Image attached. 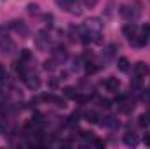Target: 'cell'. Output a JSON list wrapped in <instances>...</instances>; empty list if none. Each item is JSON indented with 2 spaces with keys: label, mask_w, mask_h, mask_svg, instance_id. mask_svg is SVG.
Wrapping results in <instances>:
<instances>
[{
  "label": "cell",
  "mask_w": 150,
  "mask_h": 149,
  "mask_svg": "<svg viewBox=\"0 0 150 149\" xmlns=\"http://www.w3.org/2000/svg\"><path fill=\"white\" fill-rule=\"evenodd\" d=\"M49 84H51L52 88H56V86H58V81H56V79H51V81H49Z\"/></svg>",
  "instance_id": "28"
},
{
  "label": "cell",
  "mask_w": 150,
  "mask_h": 149,
  "mask_svg": "<svg viewBox=\"0 0 150 149\" xmlns=\"http://www.w3.org/2000/svg\"><path fill=\"white\" fill-rule=\"evenodd\" d=\"M30 58H32V53H30L28 49H21V53H19V62H21V63H26Z\"/></svg>",
  "instance_id": "19"
},
{
  "label": "cell",
  "mask_w": 150,
  "mask_h": 149,
  "mask_svg": "<svg viewBox=\"0 0 150 149\" xmlns=\"http://www.w3.org/2000/svg\"><path fill=\"white\" fill-rule=\"evenodd\" d=\"M9 28H11V30H14L16 34L23 35V37H26V35H28V27H26L21 19H12V21L9 23Z\"/></svg>",
  "instance_id": "7"
},
{
  "label": "cell",
  "mask_w": 150,
  "mask_h": 149,
  "mask_svg": "<svg viewBox=\"0 0 150 149\" xmlns=\"http://www.w3.org/2000/svg\"><path fill=\"white\" fill-rule=\"evenodd\" d=\"M82 28L84 30H87L89 34H93L94 37L101 32V28H103V21L100 19V18H89V19H86V23L82 25Z\"/></svg>",
  "instance_id": "4"
},
{
  "label": "cell",
  "mask_w": 150,
  "mask_h": 149,
  "mask_svg": "<svg viewBox=\"0 0 150 149\" xmlns=\"http://www.w3.org/2000/svg\"><path fill=\"white\" fill-rule=\"evenodd\" d=\"M122 140H124V144H126V146H131V148H134V146H138V142H140V139H138V135H134V133H126Z\"/></svg>",
  "instance_id": "13"
},
{
  "label": "cell",
  "mask_w": 150,
  "mask_h": 149,
  "mask_svg": "<svg viewBox=\"0 0 150 149\" xmlns=\"http://www.w3.org/2000/svg\"><path fill=\"white\" fill-rule=\"evenodd\" d=\"M143 140H145V144H147V146H150V133H145Z\"/></svg>",
  "instance_id": "27"
},
{
  "label": "cell",
  "mask_w": 150,
  "mask_h": 149,
  "mask_svg": "<svg viewBox=\"0 0 150 149\" xmlns=\"http://www.w3.org/2000/svg\"><path fill=\"white\" fill-rule=\"evenodd\" d=\"M117 65H119V70L120 72H127L129 70V60L127 58H119V62H117Z\"/></svg>",
  "instance_id": "17"
},
{
  "label": "cell",
  "mask_w": 150,
  "mask_h": 149,
  "mask_svg": "<svg viewBox=\"0 0 150 149\" xmlns=\"http://www.w3.org/2000/svg\"><path fill=\"white\" fill-rule=\"evenodd\" d=\"M142 34H143V35H147V37H149V35H150V25H145V27H143V28H142Z\"/></svg>",
  "instance_id": "25"
},
{
  "label": "cell",
  "mask_w": 150,
  "mask_h": 149,
  "mask_svg": "<svg viewBox=\"0 0 150 149\" xmlns=\"http://www.w3.org/2000/svg\"><path fill=\"white\" fill-rule=\"evenodd\" d=\"M44 19H45V25H47V27H52V14H47Z\"/></svg>",
  "instance_id": "23"
},
{
  "label": "cell",
  "mask_w": 150,
  "mask_h": 149,
  "mask_svg": "<svg viewBox=\"0 0 150 149\" xmlns=\"http://www.w3.org/2000/svg\"><path fill=\"white\" fill-rule=\"evenodd\" d=\"M149 93H150V88H149Z\"/></svg>",
  "instance_id": "29"
},
{
  "label": "cell",
  "mask_w": 150,
  "mask_h": 149,
  "mask_svg": "<svg viewBox=\"0 0 150 149\" xmlns=\"http://www.w3.org/2000/svg\"><path fill=\"white\" fill-rule=\"evenodd\" d=\"M56 5L70 14H75V16H80L82 14V5L79 0H56Z\"/></svg>",
  "instance_id": "3"
},
{
  "label": "cell",
  "mask_w": 150,
  "mask_h": 149,
  "mask_svg": "<svg viewBox=\"0 0 150 149\" xmlns=\"http://www.w3.org/2000/svg\"><path fill=\"white\" fill-rule=\"evenodd\" d=\"M52 58H54L58 63L67 62V58H68V51H67V47H65V46H61V44L54 46V47H52Z\"/></svg>",
  "instance_id": "6"
},
{
  "label": "cell",
  "mask_w": 150,
  "mask_h": 149,
  "mask_svg": "<svg viewBox=\"0 0 150 149\" xmlns=\"http://www.w3.org/2000/svg\"><path fill=\"white\" fill-rule=\"evenodd\" d=\"M115 49H117V46L115 44H108L107 46V49H105V60H110L113 54H115Z\"/></svg>",
  "instance_id": "18"
},
{
  "label": "cell",
  "mask_w": 150,
  "mask_h": 149,
  "mask_svg": "<svg viewBox=\"0 0 150 149\" xmlns=\"http://www.w3.org/2000/svg\"><path fill=\"white\" fill-rule=\"evenodd\" d=\"M119 14H120V18L122 19H126V21H136L138 18H140V7L138 5H129V4H124V5H120V9H119Z\"/></svg>",
  "instance_id": "2"
},
{
  "label": "cell",
  "mask_w": 150,
  "mask_h": 149,
  "mask_svg": "<svg viewBox=\"0 0 150 149\" xmlns=\"http://www.w3.org/2000/svg\"><path fill=\"white\" fill-rule=\"evenodd\" d=\"M25 82H26V86H28V90H32V91H37L38 88L42 86V81H40V77L37 74H28L25 79H23Z\"/></svg>",
  "instance_id": "9"
},
{
  "label": "cell",
  "mask_w": 150,
  "mask_h": 149,
  "mask_svg": "<svg viewBox=\"0 0 150 149\" xmlns=\"http://www.w3.org/2000/svg\"><path fill=\"white\" fill-rule=\"evenodd\" d=\"M147 70H149V67H147V63H143V62H138L136 65H134V74L138 75H143V74H147Z\"/></svg>",
  "instance_id": "15"
},
{
  "label": "cell",
  "mask_w": 150,
  "mask_h": 149,
  "mask_svg": "<svg viewBox=\"0 0 150 149\" xmlns=\"http://www.w3.org/2000/svg\"><path fill=\"white\" fill-rule=\"evenodd\" d=\"M94 146H96V148H103V146H105V142H103V140H100V139H94Z\"/></svg>",
  "instance_id": "26"
},
{
  "label": "cell",
  "mask_w": 150,
  "mask_h": 149,
  "mask_svg": "<svg viewBox=\"0 0 150 149\" xmlns=\"http://www.w3.org/2000/svg\"><path fill=\"white\" fill-rule=\"evenodd\" d=\"M122 34H124L127 39L134 37V35L138 34V27H136L134 23H127V25H124V27H122Z\"/></svg>",
  "instance_id": "10"
},
{
  "label": "cell",
  "mask_w": 150,
  "mask_h": 149,
  "mask_svg": "<svg viewBox=\"0 0 150 149\" xmlns=\"http://www.w3.org/2000/svg\"><path fill=\"white\" fill-rule=\"evenodd\" d=\"M28 12H30V14H37L38 12V5L37 4H30V5H28Z\"/></svg>",
  "instance_id": "21"
},
{
  "label": "cell",
  "mask_w": 150,
  "mask_h": 149,
  "mask_svg": "<svg viewBox=\"0 0 150 149\" xmlns=\"http://www.w3.org/2000/svg\"><path fill=\"white\" fill-rule=\"evenodd\" d=\"M56 65H58V62H56L54 58H49V60L44 62V70H47V72H54V70H56Z\"/></svg>",
  "instance_id": "16"
},
{
  "label": "cell",
  "mask_w": 150,
  "mask_h": 149,
  "mask_svg": "<svg viewBox=\"0 0 150 149\" xmlns=\"http://www.w3.org/2000/svg\"><path fill=\"white\" fill-rule=\"evenodd\" d=\"M7 30H9V28L0 27V51H2L4 54H7V56H12V54H16L18 47H16V42L9 37Z\"/></svg>",
  "instance_id": "1"
},
{
  "label": "cell",
  "mask_w": 150,
  "mask_h": 149,
  "mask_svg": "<svg viewBox=\"0 0 150 149\" xmlns=\"http://www.w3.org/2000/svg\"><path fill=\"white\" fill-rule=\"evenodd\" d=\"M129 42H131V46H134V47H143L145 44H147V35H134V37H131L129 39Z\"/></svg>",
  "instance_id": "12"
},
{
  "label": "cell",
  "mask_w": 150,
  "mask_h": 149,
  "mask_svg": "<svg viewBox=\"0 0 150 149\" xmlns=\"http://www.w3.org/2000/svg\"><path fill=\"white\" fill-rule=\"evenodd\" d=\"M100 105H101L103 109H110V102H108V100H105V98H103V100H100Z\"/></svg>",
  "instance_id": "24"
},
{
  "label": "cell",
  "mask_w": 150,
  "mask_h": 149,
  "mask_svg": "<svg viewBox=\"0 0 150 149\" xmlns=\"http://www.w3.org/2000/svg\"><path fill=\"white\" fill-rule=\"evenodd\" d=\"M35 46H37L38 51H47L49 47H51V37H49V34L47 32H38L37 37H35Z\"/></svg>",
  "instance_id": "5"
},
{
  "label": "cell",
  "mask_w": 150,
  "mask_h": 149,
  "mask_svg": "<svg viewBox=\"0 0 150 149\" xmlns=\"http://www.w3.org/2000/svg\"><path fill=\"white\" fill-rule=\"evenodd\" d=\"M82 2H84L86 7H94V5L98 4V0H82Z\"/></svg>",
  "instance_id": "22"
},
{
  "label": "cell",
  "mask_w": 150,
  "mask_h": 149,
  "mask_svg": "<svg viewBox=\"0 0 150 149\" xmlns=\"http://www.w3.org/2000/svg\"><path fill=\"white\" fill-rule=\"evenodd\" d=\"M65 93H67V97H70V98H77V91H75V88L67 86V88H65Z\"/></svg>",
  "instance_id": "20"
},
{
  "label": "cell",
  "mask_w": 150,
  "mask_h": 149,
  "mask_svg": "<svg viewBox=\"0 0 150 149\" xmlns=\"http://www.w3.org/2000/svg\"><path fill=\"white\" fill-rule=\"evenodd\" d=\"M98 123H100V126L108 128V130H119V126H120L119 119L113 117V116H107V117H103V119H98Z\"/></svg>",
  "instance_id": "8"
},
{
  "label": "cell",
  "mask_w": 150,
  "mask_h": 149,
  "mask_svg": "<svg viewBox=\"0 0 150 149\" xmlns=\"http://www.w3.org/2000/svg\"><path fill=\"white\" fill-rule=\"evenodd\" d=\"M138 125H140L142 128H149L150 126V114L149 112L140 114V117H138Z\"/></svg>",
  "instance_id": "14"
},
{
  "label": "cell",
  "mask_w": 150,
  "mask_h": 149,
  "mask_svg": "<svg viewBox=\"0 0 150 149\" xmlns=\"http://www.w3.org/2000/svg\"><path fill=\"white\" fill-rule=\"evenodd\" d=\"M105 88H107L108 91H117V90L120 88V81L115 79V77H107V79H105Z\"/></svg>",
  "instance_id": "11"
}]
</instances>
